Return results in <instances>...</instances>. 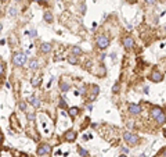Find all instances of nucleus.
I'll use <instances>...</instances> for the list:
<instances>
[{"mask_svg":"<svg viewBox=\"0 0 166 157\" xmlns=\"http://www.w3.org/2000/svg\"><path fill=\"white\" fill-rule=\"evenodd\" d=\"M12 63H14V65L17 67H22L25 63H26V56H25V53H15L14 56H12Z\"/></svg>","mask_w":166,"mask_h":157,"instance_id":"f03ea898","label":"nucleus"},{"mask_svg":"<svg viewBox=\"0 0 166 157\" xmlns=\"http://www.w3.org/2000/svg\"><path fill=\"white\" fill-rule=\"evenodd\" d=\"M96 28H97V24H96V22H94V24H93V27H92V29H93V31H94V29H96Z\"/></svg>","mask_w":166,"mask_h":157,"instance_id":"473e14b6","label":"nucleus"},{"mask_svg":"<svg viewBox=\"0 0 166 157\" xmlns=\"http://www.w3.org/2000/svg\"><path fill=\"white\" fill-rule=\"evenodd\" d=\"M50 50H51V45L50 43H43V45L40 46V51L42 53H50Z\"/></svg>","mask_w":166,"mask_h":157,"instance_id":"9d476101","label":"nucleus"},{"mask_svg":"<svg viewBox=\"0 0 166 157\" xmlns=\"http://www.w3.org/2000/svg\"><path fill=\"white\" fill-rule=\"evenodd\" d=\"M53 14H51L50 11H46L44 13V21L47 22V24H51V22H53Z\"/></svg>","mask_w":166,"mask_h":157,"instance_id":"f8f14e48","label":"nucleus"},{"mask_svg":"<svg viewBox=\"0 0 166 157\" xmlns=\"http://www.w3.org/2000/svg\"><path fill=\"white\" fill-rule=\"evenodd\" d=\"M123 139L129 143V145H132V146L137 145V143L140 142L138 135H134V133H132V132H124L123 133Z\"/></svg>","mask_w":166,"mask_h":157,"instance_id":"7ed1b4c3","label":"nucleus"},{"mask_svg":"<svg viewBox=\"0 0 166 157\" xmlns=\"http://www.w3.org/2000/svg\"><path fill=\"white\" fill-rule=\"evenodd\" d=\"M69 88H71V86H69V84H66V82H64V81L60 82V89H61L62 92H68Z\"/></svg>","mask_w":166,"mask_h":157,"instance_id":"ddd939ff","label":"nucleus"},{"mask_svg":"<svg viewBox=\"0 0 166 157\" xmlns=\"http://www.w3.org/2000/svg\"><path fill=\"white\" fill-rule=\"evenodd\" d=\"M126 2H129V3H132V4H133V3H136L137 0H126Z\"/></svg>","mask_w":166,"mask_h":157,"instance_id":"7c9ffc66","label":"nucleus"},{"mask_svg":"<svg viewBox=\"0 0 166 157\" xmlns=\"http://www.w3.org/2000/svg\"><path fill=\"white\" fill-rule=\"evenodd\" d=\"M128 127L129 128H133V122H128Z\"/></svg>","mask_w":166,"mask_h":157,"instance_id":"2f4dec72","label":"nucleus"},{"mask_svg":"<svg viewBox=\"0 0 166 157\" xmlns=\"http://www.w3.org/2000/svg\"><path fill=\"white\" fill-rule=\"evenodd\" d=\"M2 2H3V3H6V2H8V0H2Z\"/></svg>","mask_w":166,"mask_h":157,"instance_id":"58836bf2","label":"nucleus"},{"mask_svg":"<svg viewBox=\"0 0 166 157\" xmlns=\"http://www.w3.org/2000/svg\"><path fill=\"white\" fill-rule=\"evenodd\" d=\"M10 15H11V17L17 15V9H15V7H11V9H10Z\"/></svg>","mask_w":166,"mask_h":157,"instance_id":"393cba45","label":"nucleus"},{"mask_svg":"<svg viewBox=\"0 0 166 157\" xmlns=\"http://www.w3.org/2000/svg\"><path fill=\"white\" fill-rule=\"evenodd\" d=\"M32 2H35V3H40V2H44V0H32Z\"/></svg>","mask_w":166,"mask_h":157,"instance_id":"f704fd0d","label":"nucleus"},{"mask_svg":"<svg viewBox=\"0 0 166 157\" xmlns=\"http://www.w3.org/2000/svg\"><path fill=\"white\" fill-rule=\"evenodd\" d=\"M2 29H3V25H2V24H0V31H2Z\"/></svg>","mask_w":166,"mask_h":157,"instance_id":"4c0bfd02","label":"nucleus"},{"mask_svg":"<svg viewBox=\"0 0 166 157\" xmlns=\"http://www.w3.org/2000/svg\"><path fill=\"white\" fill-rule=\"evenodd\" d=\"M20 109L24 110V111L26 110V104H25V102H20Z\"/></svg>","mask_w":166,"mask_h":157,"instance_id":"bb28decb","label":"nucleus"},{"mask_svg":"<svg viewBox=\"0 0 166 157\" xmlns=\"http://www.w3.org/2000/svg\"><path fill=\"white\" fill-rule=\"evenodd\" d=\"M122 151H123V153H129V149L128 147H122Z\"/></svg>","mask_w":166,"mask_h":157,"instance_id":"c756f323","label":"nucleus"},{"mask_svg":"<svg viewBox=\"0 0 166 157\" xmlns=\"http://www.w3.org/2000/svg\"><path fill=\"white\" fill-rule=\"evenodd\" d=\"M98 92H100V88H98L97 85H94V86H93V95H92V99L93 97H96L98 95Z\"/></svg>","mask_w":166,"mask_h":157,"instance_id":"aec40b11","label":"nucleus"},{"mask_svg":"<svg viewBox=\"0 0 166 157\" xmlns=\"http://www.w3.org/2000/svg\"><path fill=\"white\" fill-rule=\"evenodd\" d=\"M40 82H42V78L40 76H35V78H32V81H30V84H32V86H39L40 85Z\"/></svg>","mask_w":166,"mask_h":157,"instance_id":"dca6fc26","label":"nucleus"},{"mask_svg":"<svg viewBox=\"0 0 166 157\" xmlns=\"http://www.w3.org/2000/svg\"><path fill=\"white\" fill-rule=\"evenodd\" d=\"M50 151H51V147H50V145H47V143H43V145H40L38 147V154L39 156H44V154L50 153Z\"/></svg>","mask_w":166,"mask_h":157,"instance_id":"39448f33","label":"nucleus"},{"mask_svg":"<svg viewBox=\"0 0 166 157\" xmlns=\"http://www.w3.org/2000/svg\"><path fill=\"white\" fill-rule=\"evenodd\" d=\"M68 113H69V115H71L72 118H75L78 114H79V109H78V107H71V109L68 110Z\"/></svg>","mask_w":166,"mask_h":157,"instance_id":"4468645a","label":"nucleus"},{"mask_svg":"<svg viewBox=\"0 0 166 157\" xmlns=\"http://www.w3.org/2000/svg\"><path fill=\"white\" fill-rule=\"evenodd\" d=\"M151 117L154 118L155 121H156L158 124H165L166 122V114L163 113V110L160 109V107H152L151 110Z\"/></svg>","mask_w":166,"mask_h":157,"instance_id":"f257e3e1","label":"nucleus"},{"mask_svg":"<svg viewBox=\"0 0 166 157\" xmlns=\"http://www.w3.org/2000/svg\"><path fill=\"white\" fill-rule=\"evenodd\" d=\"M119 88H120V85H119V84H115V85H114V88H112V92H114V93H118V92H119Z\"/></svg>","mask_w":166,"mask_h":157,"instance_id":"b1692460","label":"nucleus"},{"mask_svg":"<svg viewBox=\"0 0 166 157\" xmlns=\"http://www.w3.org/2000/svg\"><path fill=\"white\" fill-rule=\"evenodd\" d=\"M129 113H130L132 115H138L140 113H141V107H140L138 104H136V103H130V104H129Z\"/></svg>","mask_w":166,"mask_h":157,"instance_id":"0eeeda50","label":"nucleus"},{"mask_svg":"<svg viewBox=\"0 0 166 157\" xmlns=\"http://www.w3.org/2000/svg\"><path fill=\"white\" fill-rule=\"evenodd\" d=\"M4 71H6V64L3 61H0V75H3Z\"/></svg>","mask_w":166,"mask_h":157,"instance_id":"4be33fe9","label":"nucleus"},{"mask_svg":"<svg viewBox=\"0 0 166 157\" xmlns=\"http://www.w3.org/2000/svg\"><path fill=\"white\" fill-rule=\"evenodd\" d=\"M30 104H32L35 109H38V107H40V100H39L38 97H32V99H30Z\"/></svg>","mask_w":166,"mask_h":157,"instance_id":"2eb2a0df","label":"nucleus"},{"mask_svg":"<svg viewBox=\"0 0 166 157\" xmlns=\"http://www.w3.org/2000/svg\"><path fill=\"white\" fill-rule=\"evenodd\" d=\"M97 46L100 49H107L110 46V38L107 35H98L97 36Z\"/></svg>","mask_w":166,"mask_h":157,"instance_id":"20e7f679","label":"nucleus"},{"mask_svg":"<svg viewBox=\"0 0 166 157\" xmlns=\"http://www.w3.org/2000/svg\"><path fill=\"white\" fill-rule=\"evenodd\" d=\"M150 79H151L152 82H160L163 79V75L160 74V71H158V69H152Z\"/></svg>","mask_w":166,"mask_h":157,"instance_id":"423d86ee","label":"nucleus"},{"mask_svg":"<svg viewBox=\"0 0 166 157\" xmlns=\"http://www.w3.org/2000/svg\"><path fill=\"white\" fill-rule=\"evenodd\" d=\"M35 117H36L35 113H28V114H26V118H28L29 121H33V120H35Z\"/></svg>","mask_w":166,"mask_h":157,"instance_id":"5701e85b","label":"nucleus"},{"mask_svg":"<svg viewBox=\"0 0 166 157\" xmlns=\"http://www.w3.org/2000/svg\"><path fill=\"white\" fill-rule=\"evenodd\" d=\"M80 11L84 14V11H86V6H84V4H82V6H80Z\"/></svg>","mask_w":166,"mask_h":157,"instance_id":"c85d7f7f","label":"nucleus"},{"mask_svg":"<svg viewBox=\"0 0 166 157\" xmlns=\"http://www.w3.org/2000/svg\"><path fill=\"white\" fill-rule=\"evenodd\" d=\"M68 63H69V64H78V57H76L75 54H71V56L68 57Z\"/></svg>","mask_w":166,"mask_h":157,"instance_id":"a211bd4d","label":"nucleus"},{"mask_svg":"<svg viewBox=\"0 0 166 157\" xmlns=\"http://www.w3.org/2000/svg\"><path fill=\"white\" fill-rule=\"evenodd\" d=\"M3 142V133H0V143Z\"/></svg>","mask_w":166,"mask_h":157,"instance_id":"72a5a7b5","label":"nucleus"},{"mask_svg":"<svg viewBox=\"0 0 166 157\" xmlns=\"http://www.w3.org/2000/svg\"><path fill=\"white\" fill-rule=\"evenodd\" d=\"M17 2H21V0H17Z\"/></svg>","mask_w":166,"mask_h":157,"instance_id":"79ce46f5","label":"nucleus"},{"mask_svg":"<svg viewBox=\"0 0 166 157\" xmlns=\"http://www.w3.org/2000/svg\"><path fill=\"white\" fill-rule=\"evenodd\" d=\"M60 107H61V109H65V107H66V103H65V100H64V99L60 100Z\"/></svg>","mask_w":166,"mask_h":157,"instance_id":"a878e982","label":"nucleus"},{"mask_svg":"<svg viewBox=\"0 0 166 157\" xmlns=\"http://www.w3.org/2000/svg\"><path fill=\"white\" fill-rule=\"evenodd\" d=\"M163 135H165V138H166V129H163Z\"/></svg>","mask_w":166,"mask_h":157,"instance_id":"e433bc0d","label":"nucleus"},{"mask_svg":"<svg viewBox=\"0 0 166 157\" xmlns=\"http://www.w3.org/2000/svg\"><path fill=\"white\" fill-rule=\"evenodd\" d=\"M165 31H166V28H165Z\"/></svg>","mask_w":166,"mask_h":157,"instance_id":"37998d69","label":"nucleus"},{"mask_svg":"<svg viewBox=\"0 0 166 157\" xmlns=\"http://www.w3.org/2000/svg\"><path fill=\"white\" fill-rule=\"evenodd\" d=\"M21 157H28V156H21Z\"/></svg>","mask_w":166,"mask_h":157,"instance_id":"a19ab883","label":"nucleus"},{"mask_svg":"<svg viewBox=\"0 0 166 157\" xmlns=\"http://www.w3.org/2000/svg\"><path fill=\"white\" fill-rule=\"evenodd\" d=\"M78 151H79V154L82 157H89V153H87V150H84V149L79 147V149H78Z\"/></svg>","mask_w":166,"mask_h":157,"instance_id":"6ab92c4d","label":"nucleus"},{"mask_svg":"<svg viewBox=\"0 0 166 157\" xmlns=\"http://www.w3.org/2000/svg\"><path fill=\"white\" fill-rule=\"evenodd\" d=\"M144 2L147 4H155V2H156V0H144Z\"/></svg>","mask_w":166,"mask_h":157,"instance_id":"cd10ccee","label":"nucleus"},{"mask_svg":"<svg viewBox=\"0 0 166 157\" xmlns=\"http://www.w3.org/2000/svg\"><path fill=\"white\" fill-rule=\"evenodd\" d=\"M163 154H165V157H166V150H165V151H163Z\"/></svg>","mask_w":166,"mask_h":157,"instance_id":"ea45409f","label":"nucleus"},{"mask_svg":"<svg viewBox=\"0 0 166 157\" xmlns=\"http://www.w3.org/2000/svg\"><path fill=\"white\" fill-rule=\"evenodd\" d=\"M82 53H83V50L79 47V46H74V47H72V54L79 56V54H82Z\"/></svg>","mask_w":166,"mask_h":157,"instance_id":"f3484780","label":"nucleus"},{"mask_svg":"<svg viewBox=\"0 0 166 157\" xmlns=\"http://www.w3.org/2000/svg\"><path fill=\"white\" fill-rule=\"evenodd\" d=\"M119 157H128V156H126V154H120Z\"/></svg>","mask_w":166,"mask_h":157,"instance_id":"c9c22d12","label":"nucleus"},{"mask_svg":"<svg viewBox=\"0 0 166 157\" xmlns=\"http://www.w3.org/2000/svg\"><path fill=\"white\" fill-rule=\"evenodd\" d=\"M122 45H123L124 49H132L134 46V40L132 36H124L123 39H122Z\"/></svg>","mask_w":166,"mask_h":157,"instance_id":"6e6552de","label":"nucleus"},{"mask_svg":"<svg viewBox=\"0 0 166 157\" xmlns=\"http://www.w3.org/2000/svg\"><path fill=\"white\" fill-rule=\"evenodd\" d=\"M64 139H65L66 142H74L75 139H76V132L72 131V129L66 131V132L64 133Z\"/></svg>","mask_w":166,"mask_h":157,"instance_id":"1a4fd4ad","label":"nucleus"},{"mask_svg":"<svg viewBox=\"0 0 166 157\" xmlns=\"http://www.w3.org/2000/svg\"><path fill=\"white\" fill-rule=\"evenodd\" d=\"M29 68L32 69V71H35V69L39 68V61L35 60V58H32V60L29 61Z\"/></svg>","mask_w":166,"mask_h":157,"instance_id":"9b49d317","label":"nucleus"},{"mask_svg":"<svg viewBox=\"0 0 166 157\" xmlns=\"http://www.w3.org/2000/svg\"><path fill=\"white\" fill-rule=\"evenodd\" d=\"M26 35H28V36L30 38V39H33V38H36V35H38V32H36L35 29H33V31H28V32H26Z\"/></svg>","mask_w":166,"mask_h":157,"instance_id":"412c9836","label":"nucleus"}]
</instances>
